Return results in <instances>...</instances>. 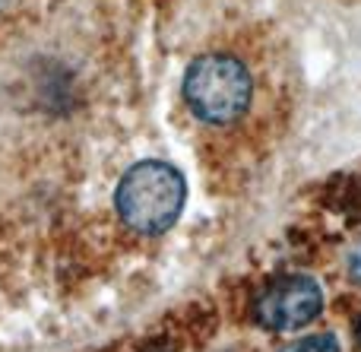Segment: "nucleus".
<instances>
[{
    "label": "nucleus",
    "mask_w": 361,
    "mask_h": 352,
    "mask_svg": "<svg viewBox=\"0 0 361 352\" xmlns=\"http://www.w3.org/2000/svg\"><path fill=\"white\" fill-rule=\"evenodd\" d=\"M184 178L169 162H140L118 184V213L133 232L156 235L178 219L184 207Z\"/></svg>",
    "instance_id": "nucleus-1"
},
{
    "label": "nucleus",
    "mask_w": 361,
    "mask_h": 352,
    "mask_svg": "<svg viewBox=\"0 0 361 352\" xmlns=\"http://www.w3.org/2000/svg\"><path fill=\"white\" fill-rule=\"evenodd\" d=\"M184 99L206 124H231L247 111L254 99V80L238 57L203 54L187 67Z\"/></svg>",
    "instance_id": "nucleus-2"
},
{
    "label": "nucleus",
    "mask_w": 361,
    "mask_h": 352,
    "mask_svg": "<svg viewBox=\"0 0 361 352\" xmlns=\"http://www.w3.org/2000/svg\"><path fill=\"white\" fill-rule=\"evenodd\" d=\"M324 292L311 277H286L257 298V321L269 330H295L320 315Z\"/></svg>",
    "instance_id": "nucleus-3"
},
{
    "label": "nucleus",
    "mask_w": 361,
    "mask_h": 352,
    "mask_svg": "<svg viewBox=\"0 0 361 352\" xmlns=\"http://www.w3.org/2000/svg\"><path fill=\"white\" fill-rule=\"evenodd\" d=\"M282 352H339V343H336V336H330V334H317V336L292 343V346Z\"/></svg>",
    "instance_id": "nucleus-4"
},
{
    "label": "nucleus",
    "mask_w": 361,
    "mask_h": 352,
    "mask_svg": "<svg viewBox=\"0 0 361 352\" xmlns=\"http://www.w3.org/2000/svg\"><path fill=\"white\" fill-rule=\"evenodd\" d=\"M349 273H352L355 283H361V245L352 251V257H349Z\"/></svg>",
    "instance_id": "nucleus-5"
},
{
    "label": "nucleus",
    "mask_w": 361,
    "mask_h": 352,
    "mask_svg": "<svg viewBox=\"0 0 361 352\" xmlns=\"http://www.w3.org/2000/svg\"><path fill=\"white\" fill-rule=\"evenodd\" d=\"M358 340H361V321H358Z\"/></svg>",
    "instance_id": "nucleus-6"
},
{
    "label": "nucleus",
    "mask_w": 361,
    "mask_h": 352,
    "mask_svg": "<svg viewBox=\"0 0 361 352\" xmlns=\"http://www.w3.org/2000/svg\"><path fill=\"white\" fill-rule=\"evenodd\" d=\"M4 4H10V0H0V6H4Z\"/></svg>",
    "instance_id": "nucleus-7"
}]
</instances>
